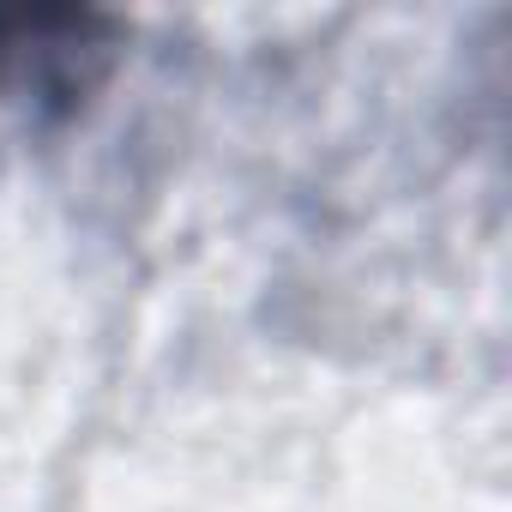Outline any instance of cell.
Instances as JSON below:
<instances>
[{
	"mask_svg": "<svg viewBox=\"0 0 512 512\" xmlns=\"http://www.w3.org/2000/svg\"><path fill=\"white\" fill-rule=\"evenodd\" d=\"M73 37H85V19L73 13H0V73L25 49H73Z\"/></svg>",
	"mask_w": 512,
	"mask_h": 512,
	"instance_id": "1",
	"label": "cell"
}]
</instances>
